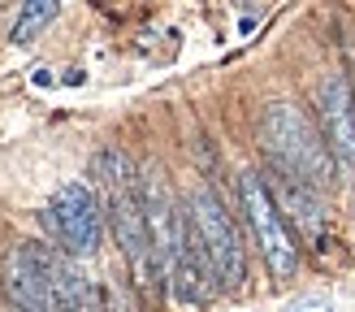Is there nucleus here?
Returning a JSON list of instances; mask_svg holds the SVG:
<instances>
[{
    "mask_svg": "<svg viewBox=\"0 0 355 312\" xmlns=\"http://www.w3.org/2000/svg\"><path fill=\"white\" fill-rule=\"evenodd\" d=\"M96 200L100 213L109 221V230L117 239V248L126 252L130 269L139 277V286H152L161 277V265H156L152 239H148V217H144V191H139V173L130 165V156L121 148H104L96 156Z\"/></svg>",
    "mask_w": 355,
    "mask_h": 312,
    "instance_id": "obj_1",
    "label": "nucleus"
},
{
    "mask_svg": "<svg viewBox=\"0 0 355 312\" xmlns=\"http://www.w3.org/2000/svg\"><path fill=\"white\" fill-rule=\"evenodd\" d=\"M260 148L269 152L277 173H286V178L304 182L312 191H325L334 182V173H338V161L325 148L316 121L299 104H286V100H277L260 113Z\"/></svg>",
    "mask_w": 355,
    "mask_h": 312,
    "instance_id": "obj_2",
    "label": "nucleus"
},
{
    "mask_svg": "<svg viewBox=\"0 0 355 312\" xmlns=\"http://www.w3.org/2000/svg\"><path fill=\"white\" fill-rule=\"evenodd\" d=\"M182 208H187V225H191L195 248H200V256H204L208 277L217 286H225V291H239L243 277H247V252H243L239 225L225 213V204L217 200V191L195 187Z\"/></svg>",
    "mask_w": 355,
    "mask_h": 312,
    "instance_id": "obj_3",
    "label": "nucleus"
},
{
    "mask_svg": "<svg viewBox=\"0 0 355 312\" xmlns=\"http://www.w3.org/2000/svg\"><path fill=\"white\" fill-rule=\"evenodd\" d=\"M239 200H243L247 225H252L256 248L264 256V265H269V273L277 282L295 277L299 273V239L291 234V225H286V217H282V208L269 196V187H264L260 173H243L239 178Z\"/></svg>",
    "mask_w": 355,
    "mask_h": 312,
    "instance_id": "obj_4",
    "label": "nucleus"
},
{
    "mask_svg": "<svg viewBox=\"0 0 355 312\" xmlns=\"http://www.w3.org/2000/svg\"><path fill=\"white\" fill-rule=\"evenodd\" d=\"M100 200L87 182H61L52 191V200L44 208V230L52 234L57 252L69 260H83V256H96L100 248Z\"/></svg>",
    "mask_w": 355,
    "mask_h": 312,
    "instance_id": "obj_5",
    "label": "nucleus"
},
{
    "mask_svg": "<svg viewBox=\"0 0 355 312\" xmlns=\"http://www.w3.org/2000/svg\"><path fill=\"white\" fill-rule=\"evenodd\" d=\"M52 260H57V252L40 248V243H17L5 256L0 282H5L9 312H57V300H52Z\"/></svg>",
    "mask_w": 355,
    "mask_h": 312,
    "instance_id": "obj_6",
    "label": "nucleus"
},
{
    "mask_svg": "<svg viewBox=\"0 0 355 312\" xmlns=\"http://www.w3.org/2000/svg\"><path fill=\"white\" fill-rule=\"evenodd\" d=\"M316 121L338 169H355V96L347 74H325L316 83Z\"/></svg>",
    "mask_w": 355,
    "mask_h": 312,
    "instance_id": "obj_7",
    "label": "nucleus"
},
{
    "mask_svg": "<svg viewBox=\"0 0 355 312\" xmlns=\"http://www.w3.org/2000/svg\"><path fill=\"white\" fill-rule=\"evenodd\" d=\"M264 187H269V196L277 200V208H282V217H291V225L299 234H304L312 248H329V213H325V200H321V191H312V187H304V182H295V178H286V173H269L264 178Z\"/></svg>",
    "mask_w": 355,
    "mask_h": 312,
    "instance_id": "obj_8",
    "label": "nucleus"
},
{
    "mask_svg": "<svg viewBox=\"0 0 355 312\" xmlns=\"http://www.w3.org/2000/svg\"><path fill=\"white\" fill-rule=\"evenodd\" d=\"M52 300H57V312H96L92 277L78 269V260H69L61 252L52 260Z\"/></svg>",
    "mask_w": 355,
    "mask_h": 312,
    "instance_id": "obj_9",
    "label": "nucleus"
},
{
    "mask_svg": "<svg viewBox=\"0 0 355 312\" xmlns=\"http://www.w3.org/2000/svg\"><path fill=\"white\" fill-rule=\"evenodd\" d=\"M57 13H61L57 0H31V5H22V13H17V22H13V44L17 48L35 44V35L57 22Z\"/></svg>",
    "mask_w": 355,
    "mask_h": 312,
    "instance_id": "obj_10",
    "label": "nucleus"
},
{
    "mask_svg": "<svg viewBox=\"0 0 355 312\" xmlns=\"http://www.w3.org/2000/svg\"><path fill=\"white\" fill-rule=\"evenodd\" d=\"M282 312H329V300L325 295H299V300H291Z\"/></svg>",
    "mask_w": 355,
    "mask_h": 312,
    "instance_id": "obj_11",
    "label": "nucleus"
}]
</instances>
